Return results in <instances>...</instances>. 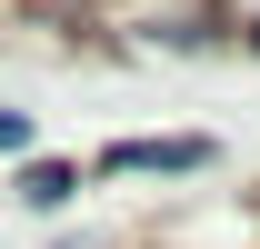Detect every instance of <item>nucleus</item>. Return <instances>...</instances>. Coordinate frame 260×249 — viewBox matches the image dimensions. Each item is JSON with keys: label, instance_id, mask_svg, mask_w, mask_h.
Returning <instances> with one entry per match:
<instances>
[{"label": "nucleus", "instance_id": "obj_2", "mask_svg": "<svg viewBox=\"0 0 260 249\" xmlns=\"http://www.w3.org/2000/svg\"><path fill=\"white\" fill-rule=\"evenodd\" d=\"M10 199H20V210H70V199H80V159L30 150L20 170H10Z\"/></svg>", "mask_w": 260, "mask_h": 249}, {"label": "nucleus", "instance_id": "obj_1", "mask_svg": "<svg viewBox=\"0 0 260 249\" xmlns=\"http://www.w3.org/2000/svg\"><path fill=\"white\" fill-rule=\"evenodd\" d=\"M100 170H110V180H190V170H210V140H200V130H170V140H110Z\"/></svg>", "mask_w": 260, "mask_h": 249}, {"label": "nucleus", "instance_id": "obj_3", "mask_svg": "<svg viewBox=\"0 0 260 249\" xmlns=\"http://www.w3.org/2000/svg\"><path fill=\"white\" fill-rule=\"evenodd\" d=\"M30 140H40L30 110H0V159H30Z\"/></svg>", "mask_w": 260, "mask_h": 249}, {"label": "nucleus", "instance_id": "obj_4", "mask_svg": "<svg viewBox=\"0 0 260 249\" xmlns=\"http://www.w3.org/2000/svg\"><path fill=\"white\" fill-rule=\"evenodd\" d=\"M250 40H260V30H250Z\"/></svg>", "mask_w": 260, "mask_h": 249}]
</instances>
